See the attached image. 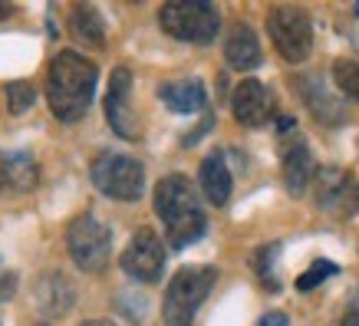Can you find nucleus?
<instances>
[{
    "label": "nucleus",
    "instance_id": "obj_1",
    "mask_svg": "<svg viewBox=\"0 0 359 326\" xmlns=\"http://www.w3.org/2000/svg\"><path fill=\"white\" fill-rule=\"evenodd\" d=\"M99 69L76 50H63L46 69V102L60 122H79L89 112Z\"/></svg>",
    "mask_w": 359,
    "mask_h": 326
},
{
    "label": "nucleus",
    "instance_id": "obj_2",
    "mask_svg": "<svg viewBox=\"0 0 359 326\" xmlns=\"http://www.w3.org/2000/svg\"><path fill=\"white\" fill-rule=\"evenodd\" d=\"M155 215L162 217L165 238L172 247H188L205 234L208 221L201 211V201L195 195V185L185 175H165L155 185Z\"/></svg>",
    "mask_w": 359,
    "mask_h": 326
},
{
    "label": "nucleus",
    "instance_id": "obj_3",
    "mask_svg": "<svg viewBox=\"0 0 359 326\" xmlns=\"http://www.w3.org/2000/svg\"><path fill=\"white\" fill-rule=\"evenodd\" d=\"M218 280L215 267H182L168 280L165 290V304H162V320L165 326H191L195 323L198 306L208 300L211 287Z\"/></svg>",
    "mask_w": 359,
    "mask_h": 326
},
{
    "label": "nucleus",
    "instance_id": "obj_4",
    "mask_svg": "<svg viewBox=\"0 0 359 326\" xmlns=\"http://www.w3.org/2000/svg\"><path fill=\"white\" fill-rule=\"evenodd\" d=\"M162 30L185 43H211L221 30V17L208 0H172L158 11Z\"/></svg>",
    "mask_w": 359,
    "mask_h": 326
},
{
    "label": "nucleus",
    "instance_id": "obj_5",
    "mask_svg": "<svg viewBox=\"0 0 359 326\" xmlns=\"http://www.w3.org/2000/svg\"><path fill=\"white\" fill-rule=\"evenodd\" d=\"M66 247H69V257H73V264H76L79 271L99 273L109 267L112 234L93 211H83L66 228Z\"/></svg>",
    "mask_w": 359,
    "mask_h": 326
},
{
    "label": "nucleus",
    "instance_id": "obj_6",
    "mask_svg": "<svg viewBox=\"0 0 359 326\" xmlns=\"http://www.w3.org/2000/svg\"><path fill=\"white\" fill-rule=\"evenodd\" d=\"M267 33H271L273 50L287 60V63H304L310 50H313V23L310 13L300 7H273L267 13Z\"/></svg>",
    "mask_w": 359,
    "mask_h": 326
},
{
    "label": "nucleus",
    "instance_id": "obj_7",
    "mask_svg": "<svg viewBox=\"0 0 359 326\" xmlns=\"http://www.w3.org/2000/svg\"><path fill=\"white\" fill-rule=\"evenodd\" d=\"M89 175H93V185L106 198H116V201H139L142 188H145V168L132 155L102 152L93 162Z\"/></svg>",
    "mask_w": 359,
    "mask_h": 326
},
{
    "label": "nucleus",
    "instance_id": "obj_8",
    "mask_svg": "<svg viewBox=\"0 0 359 326\" xmlns=\"http://www.w3.org/2000/svg\"><path fill=\"white\" fill-rule=\"evenodd\" d=\"M122 271L139 283H155L165 271V244L152 228H139L122 250Z\"/></svg>",
    "mask_w": 359,
    "mask_h": 326
},
{
    "label": "nucleus",
    "instance_id": "obj_9",
    "mask_svg": "<svg viewBox=\"0 0 359 326\" xmlns=\"http://www.w3.org/2000/svg\"><path fill=\"white\" fill-rule=\"evenodd\" d=\"M313 182L320 211L333 217H353L359 211V185L346 168H320Z\"/></svg>",
    "mask_w": 359,
    "mask_h": 326
},
{
    "label": "nucleus",
    "instance_id": "obj_10",
    "mask_svg": "<svg viewBox=\"0 0 359 326\" xmlns=\"http://www.w3.org/2000/svg\"><path fill=\"white\" fill-rule=\"evenodd\" d=\"M106 119H109L112 132H116L119 139H129V142L142 139L139 119H135V112H132V73L126 66L112 69V76H109V89H106Z\"/></svg>",
    "mask_w": 359,
    "mask_h": 326
},
{
    "label": "nucleus",
    "instance_id": "obj_11",
    "mask_svg": "<svg viewBox=\"0 0 359 326\" xmlns=\"http://www.w3.org/2000/svg\"><path fill=\"white\" fill-rule=\"evenodd\" d=\"M294 119H280V135H283V185L290 195H304L306 185L316 178L313 155L306 149V142L294 135Z\"/></svg>",
    "mask_w": 359,
    "mask_h": 326
},
{
    "label": "nucleus",
    "instance_id": "obj_12",
    "mask_svg": "<svg viewBox=\"0 0 359 326\" xmlns=\"http://www.w3.org/2000/svg\"><path fill=\"white\" fill-rule=\"evenodd\" d=\"M231 112L244 129H261L273 116V93L261 79H241L231 96Z\"/></svg>",
    "mask_w": 359,
    "mask_h": 326
},
{
    "label": "nucleus",
    "instance_id": "obj_13",
    "mask_svg": "<svg viewBox=\"0 0 359 326\" xmlns=\"http://www.w3.org/2000/svg\"><path fill=\"white\" fill-rule=\"evenodd\" d=\"M224 60H228L231 69L238 73H248L254 66H261V43H257V33L250 30L248 23H234L224 40Z\"/></svg>",
    "mask_w": 359,
    "mask_h": 326
},
{
    "label": "nucleus",
    "instance_id": "obj_14",
    "mask_svg": "<svg viewBox=\"0 0 359 326\" xmlns=\"http://www.w3.org/2000/svg\"><path fill=\"white\" fill-rule=\"evenodd\" d=\"M198 185H201L205 198L215 208L228 205L234 178H231V168H228V162H224V155L221 152H211L205 162H201V168H198Z\"/></svg>",
    "mask_w": 359,
    "mask_h": 326
},
{
    "label": "nucleus",
    "instance_id": "obj_15",
    "mask_svg": "<svg viewBox=\"0 0 359 326\" xmlns=\"http://www.w3.org/2000/svg\"><path fill=\"white\" fill-rule=\"evenodd\" d=\"M162 102L172 112H201L208 106V93L201 86V79H175L158 89Z\"/></svg>",
    "mask_w": 359,
    "mask_h": 326
},
{
    "label": "nucleus",
    "instance_id": "obj_16",
    "mask_svg": "<svg viewBox=\"0 0 359 326\" xmlns=\"http://www.w3.org/2000/svg\"><path fill=\"white\" fill-rule=\"evenodd\" d=\"M69 27H73V36L83 40V46L106 43V23H102V17H99V11L93 4H76L69 11Z\"/></svg>",
    "mask_w": 359,
    "mask_h": 326
},
{
    "label": "nucleus",
    "instance_id": "obj_17",
    "mask_svg": "<svg viewBox=\"0 0 359 326\" xmlns=\"http://www.w3.org/2000/svg\"><path fill=\"white\" fill-rule=\"evenodd\" d=\"M36 297H40V306L43 313L50 316H63L73 304V283L66 280L63 273H46L40 287H36Z\"/></svg>",
    "mask_w": 359,
    "mask_h": 326
},
{
    "label": "nucleus",
    "instance_id": "obj_18",
    "mask_svg": "<svg viewBox=\"0 0 359 326\" xmlns=\"http://www.w3.org/2000/svg\"><path fill=\"white\" fill-rule=\"evenodd\" d=\"M300 93H304V99L310 102V109H313L316 119H323V122H339V119H343V109H339V102L330 96L320 83H316V76H306L304 83H300Z\"/></svg>",
    "mask_w": 359,
    "mask_h": 326
},
{
    "label": "nucleus",
    "instance_id": "obj_19",
    "mask_svg": "<svg viewBox=\"0 0 359 326\" xmlns=\"http://www.w3.org/2000/svg\"><path fill=\"white\" fill-rule=\"evenodd\" d=\"M7 182H11L13 188H20V191H30V188H36V182H40V172H36L33 155H27V152L7 155Z\"/></svg>",
    "mask_w": 359,
    "mask_h": 326
},
{
    "label": "nucleus",
    "instance_id": "obj_20",
    "mask_svg": "<svg viewBox=\"0 0 359 326\" xmlns=\"http://www.w3.org/2000/svg\"><path fill=\"white\" fill-rule=\"evenodd\" d=\"M333 83L343 96L359 99V60H337L333 63Z\"/></svg>",
    "mask_w": 359,
    "mask_h": 326
},
{
    "label": "nucleus",
    "instance_id": "obj_21",
    "mask_svg": "<svg viewBox=\"0 0 359 326\" xmlns=\"http://www.w3.org/2000/svg\"><path fill=\"white\" fill-rule=\"evenodd\" d=\"M33 99H36V89H33L30 83H23V79H13V83H7V106H11L13 116L27 112V109L33 106Z\"/></svg>",
    "mask_w": 359,
    "mask_h": 326
},
{
    "label": "nucleus",
    "instance_id": "obj_22",
    "mask_svg": "<svg viewBox=\"0 0 359 326\" xmlns=\"http://www.w3.org/2000/svg\"><path fill=\"white\" fill-rule=\"evenodd\" d=\"M333 273H337V264H333V261H313V267H310V271L297 277V290H300V294H306V290H313L316 283H323L327 277H333Z\"/></svg>",
    "mask_w": 359,
    "mask_h": 326
},
{
    "label": "nucleus",
    "instance_id": "obj_23",
    "mask_svg": "<svg viewBox=\"0 0 359 326\" xmlns=\"http://www.w3.org/2000/svg\"><path fill=\"white\" fill-rule=\"evenodd\" d=\"M343 326H359V294L349 300L346 316H343Z\"/></svg>",
    "mask_w": 359,
    "mask_h": 326
},
{
    "label": "nucleus",
    "instance_id": "obj_24",
    "mask_svg": "<svg viewBox=\"0 0 359 326\" xmlns=\"http://www.w3.org/2000/svg\"><path fill=\"white\" fill-rule=\"evenodd\" d=\"M13 287H17V277L13 273H4L0 271V300H7L13 294Z\"/></svg>",
    "mask_w": 359,
    "mask_h": 326
},
{
    "label": "nucleus",
    "instance_id": "obj_25",
    "mask_svg": "<svg viewBox=\"0 0 359 326\" xmlns=\"http://www.w3.org/2000/svg\"><path fill=\"white\" fill-rule=\"evenodd\" d=\"M257 326H290V320H287V313H264Z\"/></svg>",
    "mask_w": 359,
    "mask_h": 326
},
{
    "label": "nucleus",
    "instance_id": "obj_26",
    "mask_svg": "<svg viewBox=\"0 0 359 326\" xmlns=\"http://www.w3.org/2000/svg\"><path fill=\"white\" fill-rule=\"evenodd\" d=\"M4 185H11V182H7V155H0V188Z\"/></svg>",
    "mask_w": 359,
    "mask_h": 326
},
{
    "label": "nucleus",
    "instance_id": "obj_27",
    "mask_svg": "<svg viewBox=\"0 0 359 326\" xmlns=\"http://www.w3.org/2000/svg\"><path fill=\"white\" fill-rule=\"evenodd\" d=\"M83 326H116V323H109V320H89V323H83Z\"/></svg>",
    "mask_w": 359,
    "mask_h": 326
},
{
    "label": "nucleus",
    "instance_id": "obj_28",
    "mask_svg": "<svg viewBox=\"0 0 359 326\" xmlns=\"http://www.w3.org/2000/svg\"><path fill=\"white\" fill-rule=\"evenodd\" d=\"M7 13H11V7H7V4H0V17H7Z\"/></svg>",
    "mask_w": 359,
    "mask_h": 326
},
{
    "label": "nucleus",
    "instance_id": "obj_29",
    "mask_svg": "<svg viewBox=\"0 0 359 326\" xmlns=\"http://www.w3.org/2000/svg\"><path fill=\"white\" fill-rule=\"evenodd\" d=\"M356 17H359V4H356Z\"/></svg>",
    "mask_w": 359,
    "mask_h": 326
}]
</instances>
